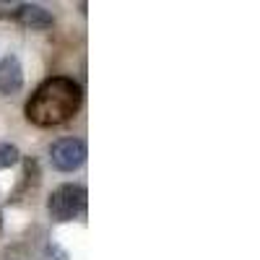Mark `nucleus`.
Returning <instances> with one entry per match:
<instances>
[{
  "mask_svg": "<svg viewBox=\"0 0 260 260\" xmlns=\"http://www.w3.org/2000/svg\"><path fill=\"white\" fill-rule=\"evenodd\" d=\"M83 104L81 83L68 76H52L37 86L26 102V120L37 127H57L73 120Z\"/></svg>",
  "mask_w": 260,
  "mask_h": 260,
  "instance_id": "1",
  "label": "nucleus"
},
{
  "mask_svg": "<svg viewBox=\"0 0 260 260\" xmlns=\"http://www.w3.org/2000/svg\"><path fill=\"white\" fill-rule=\"evenodd\" d=\"M86 203H89V192H86L83 185H60L57 190H52L50 201H47V211H50V219L57 224L65 221H73L86 211Z\"/></svg>",
  "mask_w": 260,
  "mask_h": 260,
  "instance_id": "2",
  "label": "nucleus"
},
{
  "mask_svg": "<svg viewBox=\"0 0 260 260\" xmlns=\"http://www.w3.org/2000/svg\"><path fill=\"white\" fill-rule=\"evenodd\" d=\"M86 143L81 138H60L50 146V161L60 172H73L86 161Z\"/></svg>",
  "mask_w": 260,
  "mask_h": 260,
  "instance_id": "3",
  "label": "nucleus"
},
{
  "mask_svg": "<svg viewBox=\"0 0 260 260\" xmlns=\"http://www.w3.org/2000/svg\"><path fill=\"white\" fill-rule=\"evenodd\" d=\"M21 86H24V68H21V60L16 55H6L0 60V94L11 96L18 94Z\"/></svg>",
  "mask_w": 260,
  "mask_h": 260,
  "instance_id": "4",
  "label": "nucleus"
},
{
  "mask_svg": "<svg viewBox=\"0 0 260 260\" xmlns=\"http://www.w3.org/2000/svg\"><path fill=\"white\" fill-rule=\"evenodd\" d=\"M16 21H18L21 26L34 29V31L52 29V24H55L52 13L45 6H37V3H21L18 6V13H16Z\"/></svg>",
  "mask_w": 260,
  "mask_h": 260,
  "instance_id": "5",
  "label": "nucleus"
},
{
  "mask_svg": "<svg viewBox=\"0 0 260 260\" xmlns=\"http://www.w3.org/2000/svg\"><path fill=\"white\" fill-rule=\"evenodd\" d=\"M18 159H21V151L13 143H3V141H0V169H8V167L18 164Z\"/></svg>",
  "mask_w": 260,
  "mask_h": 260,
  "instance_id": "6",
  "label": "nucleus"
},
{
  "mask_svg": "<svg viewBox=\"0 0 260 260\" xmlns=\"http://www.w3.org/2000/svg\"><path fill=\"white\" fill-rule=\"evenodd\" d=\"M21 3H8V0H0V18H16Z\"/></svg>",
  "mask_w": 260,
  "mask_h": 260,
  "instance_id": "7",
  "label": "nucleus"
}]
</instances>
